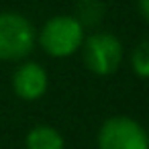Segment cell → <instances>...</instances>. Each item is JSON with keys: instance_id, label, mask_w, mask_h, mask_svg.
Instances as JSON below:
<instances>
[{"instance_id": "cell-1", "label": "cell", "mask_w": 149, "mask_h": 149, "mask_svg": "<svg viewBox=\"0 0 149 149\" xmlns=\"http://www.w3.org/2000/svg\"><path fill=\"white\" fill-rule=\"evenodd\" d=\"M84 37H86V29L76 17L57 15V17H51L41 27L37 39H39L41 49L47 55L55 59H63L80 51Z\"/></svg>"}, {"instance_id": "cell-2", "label": "cell", "mask_w": 149, "mask_h": 149, "mask_svg": "<svg viewBox=\"0 0 149 149\" xmlns=\"http://www.w3.org/2000/svg\"><path fill=\"white\" fill-rule=\"evenodd\" d=\"M37 43L33 23L19 13H0V61H21Z\"/></svg>"}, {"instance_id": "cell-3", "label": "cell", "mask_w": 149, "mask_h": 149, "mask_svg": "<svg viewBox=\"0 0 149 149\" xmlns=\"http://www.w3.org/2000/svg\"><path fill=\"white\" fill-rule=\"evenodd\" d=\"M86 68L96 76H112L123 61V43L108 31H96L84 37L80 47Z\"/></svg>"}, {"instance_id": "cell-4", "label": "cell", "mask_w": 149, "mask_h": 149, "mask_svg": "<svg viewBox=\"0 0 149 149\" xmlns=\"http://www.w3.org/2000/svg\"><path fill=\"white\" fill-rule=\"evenodd\" d=\"M98 149H149V133L139 120L116 114L102 123Z\"/></svg>"}, {"instance_id": "cell-5", "label": "cell", "mask_w": 149, "mask_h": 149, "mask_svg": "<svg viewBox=\"0 0 149 149\" xmlns=\"http://www.w3.org/2000/svg\"><path fill=\"white\" fill-rule=\"evenodd\" d=\"M47 86H49V76L45 68L37 61L21 63L13 74V90L21 100L27 102L39 100L47 92Z\"/></svg>"}, {"instance_id": "cell-6", "label": "cell", "mask_w": 149, "mask_h": 149, "mask_svg": "<svg viewBox=\"0 0 149 149\" xmlns=\"http://www.w3.org/2000/svg\"><path fill=\"white\" fill-rule=\"evenodd\" d=\"M27 149H65L61 133L49 125H37L27 133Z\"/></svg>"}, {"instance_id": "cell-7", "label": "cell", "mask_w": 149, "mask_h": 149, "mask_svg": "<svg viewBox=\"0 0 149 149\" xmlns=\"http://www.w3.org/2000/svg\"><path fill=\"white\" fill-rule=\"evenodd\" d=\"M106 15L104 0H78V8H76V19L82 23L84 29L96 27Z\"/></svg>"}, {"instance_id": "cell-8", "label": "cell", "mask_w": 149, "mask_h": 149, "mask_svg": "<svg viewBox=\"0 0 149 149\" xmlns=\"http://www.w3.org/2000/svg\"><path fill=\"white\" fill-rule=\"evenodd\" d=\"M131 68L133 72L143 78L149 80V37H145L131 53Z\"/></svg>"}, {"instance_id": "cell-9", "label": "cell", "mask_w": 149, "mask_h": 149, "mask_svg": "<svg viewBox=\"0 0 149 149\" xmlns=\"http://www.w3.org/2000/svg\"><path fill=\"white\" fill-rule=\"evenodd\" d=\"M139 13L149 25V0H139Z\"/></svg>"}, {"instance_id": "cell-10", "label": "cell", "mask_w": 149, "mask_h": 149, "mask_svg": "<svg viewBox=\"0 0 149 149\" xmlns=\"http://www.w3.org/2000/svg\"><path fill=\"white\" fill-rule=\"evenodd\" d=\"M147 133H149V131H147Z\"/></svg>"}]
</instances>
